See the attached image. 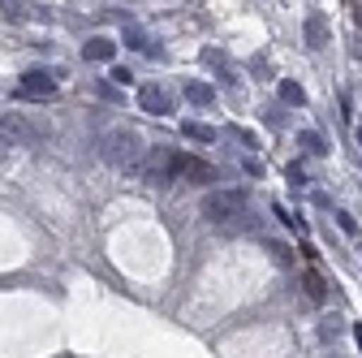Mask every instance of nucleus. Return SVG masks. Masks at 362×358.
<instances>
[{"label": "nucleus", "instance_id": "aec40b11", "mask_svg": "<svg viewBox=\"0 0 362 358\" xmlns=\"http://www.w3.org/2000/svg\"><path fill=\"white\" fill-rule=\"evenodd\" d=\"M9 156V139H5V134H0V160H5Z\"/></svg>", "mask_w": 362, "mask_h": 358}, {"label": "nucleus", "instance_id": "9d476101", "mask_svg": "<svg viewBox=\"0 0 362 358\" xmlns=\"http://www.w3.org/2000/svg\"><path fill=\"white\" fill-rule=\"evenodd\" d=\"M181 134H186L190 143H216V125H207V121H186Z\"/></svg>", "mask_w": 362, "mask_h": 358}, {"label": "nucleus", "instance_id": "f257e3e1", "mask_svg": "<svg viewBox=\"0 0 362 358\" xmlns=\"http://www.w3.org/2000/svg\"><path fill=\"white\" fill-rule=\"evenodd\" d=\"M100 156L108 160V164H117V168H139V160L147 156V147H143V139L134 129H125V125H117V129H108L104 139H100Z\"/></svg>", "mask_w": 362, "mask_h": 358}, {"label": "nucleus", "instance_id": "6ab92c4d", "mask_svg": "<svg viewBox=\"0 0 362 358\" xmlns=\"http://www.w3.org/2000/svg\"><path fill=\"white\" fill-rule=\"evenodd\" d=\"M112 82H121V86H129V82H134V74H129V69H112Z\"/></svg>", "mask_w": 362, "mask_h": 358}, {"label": "nucleus", "instance_id": "ddd939ff", "mask_svg": "<svg viewBox=\"0 0 362 358\" xmlns=\"http://www.w3.org/2000/svg\"><path fill=\"white\" fill-rule=\"evenodd\" d=\"M281 100H285V104H293V108H302V104H306V91H302L293 78H281Z\"/></svg>", "mask_w": 362, "mask_h": 358}, {"label": "nucleus", "instance_id": "39448f33", "mask_svg": "<svg viewBox=\"0 0 362 358\" xmlns=\"http://www.w3.org/2000/svg\"><path fill=\"white\" fill-rule=\"evenodd\" d=\"M139 108L147 117H168L173 112V96L164 91L160 82H147V86H139Z\"/></svg>", "mask_w": 362, "mask_h": 358}, {"label": "nucleus", "instance_id": "6e6552de", "mask_svg": "<svg viewBox=\"0 0 362 358\" xmlns=\"http://www.w3.org/2000/svg\"><path fill=\"white\" fill-rule=\"evenodd\" d=\"M328 39H332V26L324 13H310L306 18V48H328Z\"/></svg>", "mask_w": 362, "mask_h": 358}, {"label": "nucleus", "instance_id": "2eb2a0df", "mask_svg": "<svg viewBox=\"0 0 362 358\" xmlns=\"http://www.w3.org/2000/svg\"><path fill=\"white\" fill-rule=\"evenodd\" d=\"M125 39H129V48H139V52H151V43H147V35H143L139 26H125Z\"/></svg>", "mask_w": 362, "mask_h": 358}, {"label": "nucleus", "instance_id": "f3484780", "mask_svg": "<svg viewBox=\"0 0 362 358\" xmlns=\"http://www.w3.org/2000/svg\"><path fill=\"white\" fill-rule=\"evenodd\" d=\"M337 225H341L345 233H358V220H354L349 212H337Z\"/></svg>", "mask_w": 362, "mask_h": 358}, {"label": "nucleus", "instance_id": "4468645a", "mask_svg": "<svg viewBox=\"0 0 362 358\" xmlns=\"http://www.w3.org/2000/svg\"><path fill=\"white\" fill-rule=\"evenodd\" d=\"M298 147H306L310 156H324V151H328V147H324V139H320L315 129H302V134H298Z\"/></svg>", "mask_w": 362, "mask_h": 358}, {"label": "nucleus", "instance_id": "f03ea898", "mask_svg": "<svg viewBox=\"0 0 362 358\" xmlns=\"http://www.w3.org/2000/svg\"><path fill=\"white\" fill-rule=\"evenodd\" d=\"M199 212L211 225H238L242 216H250V195L246 190H207Z\"/></svg>", "mask_w": 362, "mask_h": 358}, {"label": "nucleus", "instance_id": "f8f14e48", "mask_svg": "<svg viewBox=\"0 0 362 358\" xmlns=\"http://www.w3.org/2000/svg\"><path fill=\"white\" fill-rule=\"evenodd\" d=\"M263 250H267V259L276 263V267H293V250L285 242H263Z\"/></svg>", "mask_w": 362, "mask_h": 358}, {"label": "nucleus", "instance_id": "5701e85b", "mask_svg": "<svg viewBox=\"0 0 362 358\" xmlns=\"http://www.w3.org/2000/svg\"><path fill=\"white\" fill-rule=\"evenodd\" d=\"M358 143H362V129H358Z\"/></svg>", "mask_w": 362, "mask_h": 358}, {"label": "nucleus", "instance_id": "1a4fd4ad", "mask_svg": "<svg viewBox=\"0 0 362 358\" xmlns=\"http://www.w3.org/2000/svg\"><path fill=\"white\" fill-rule=\"evenodd\" d=\"M82 52H86V61H112V57H117V43H112L108 35H95Z\"/></svg>", "mask_w": 362, "mask_h": 358}, {"label": "nucleus", "instance_id": "20e7f679", "mask_svg": "<svg viewBox=\"0 0 362 358\" xmlns=\"http://www.w3.org/2000/svg\"><path fill=\"white\" fill-rule=\"evenodd\" d=\"M134 173H139L147 186H168V182H177V151L147 147V156L139 160V168H134Z\"/></svg>", "mask_w": 362, "mask_h": 358}, {"label": "nucleus", "instance_id": "423d86ee", "mask_svg": "<svg viewBox=\"0 0 362 358\" xmlns=\"http://www.w3.org/2000/svg\"><path fill=\"white\" fill-rule=\"evenodd\" d=\"M52 91H57V74H52V69H26L22 82H18V96L43 100V96H52Z\"/></svg>", "mask_w": 362, "mask_h": 358}, {"label": "nucleus", "instance_id": "a211bd4d", "mask_svg": "<svg viewBox=\"0 0 362 358\" xmlns=\"http://www.w3.org/2000/svg\"><path fill=\"white\" fill-rule=\"evenodd\" d=\"M0 9H5V18H9V22H18V18H22V5H13V0H9V5H0Z\"/></svg>", "mask_w": 362, "mask_h": 358}, {"label": "nucleus", "instance_id": "9b49d317", "mask_svg": "<svg viewBox=\"0 0 362 358\" xmlns=\"http://www.w3.org/2000/svg\"><path fill=\"white\" fill-rule=\"evenodd\" d=\"M186 100L199 104V108H211V104H216V91H211L207 82H186Z\"/></svg>", "mask_w": 362, "mask_h": 358}, {"label": "nucleus", "instance_id": "4be33fe9", "mask_svg": "<svg viewBox=\"0 0 362 358\" xmlns=\"http://www.w3.org/2000/svg\"><path fill=\"white\" fill-rule=\"evenodd\" d=\"M358 26H362V9H358Z\"/></svg>", "mask_w": 362, "mask_h": 358}, {"label": "nucleus", "instance_id": "dca6fc26", "mask_svg": "<svg viewBox=\"0 0 362 358\" xmlns=\"http://www.w3.org/2000/svg\"><path fill=\"white\" fill-rule=\"evenodd\" d=\"M302 285H306V294H310L315 302H324V281L315 277V272H306V281H302Z\"/></svg>", "mask_w": 362, "mask_h": 358}, {"label": "nucleus", "instance_id": "0eeeda50", "mask_svg": "<svg viewBox=\"0 0 362 358\" xmlns=\"http://www.w3.org/2000/svg\"><path fill=\"white\" fill-rule=\"evenodd\" d=\"M177 177H186V182H194V186H207V182H216V168L207 164V160H194V156H177Z\"/></svg>", "mask_w": 362, "mask_h": 358}, {"label": "nucleus", "instance_id": "7ed1b4c3", "mask_svg": "<svg viewBox=\"0 0 362 358\" xmlns=\"http://www.w3.org/2000/svg\"><path fill=\"white\" fill-rule=\"evenodd\" d=\"M0 134L9 139V147H43L48 143V129H43L39 121H30L26 112H0Z\"/></svg>", "mask_w": 362, "mask_h": 358}, {"label": "nucleus", "instance_id": "412c9836", "mask_svg": "<svg viewBox=\"0 0 362 358\" xmlns=\"http://www.w3.org/2000/svg\"><path fill=\"white\" fill-rule=\"evenodd\" d=\"M354 341H358V350H362V324H354Z\"/></svg>", "mask_w": 362, "mask_h": 358}]
</instances>
